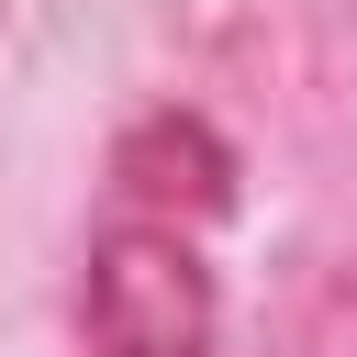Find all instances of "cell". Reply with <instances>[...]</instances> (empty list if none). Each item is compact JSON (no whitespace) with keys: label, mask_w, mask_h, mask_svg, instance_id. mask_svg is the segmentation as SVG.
Instances as JSON below:
<instances>
[{"label":"cell","mask_w":357,"mask_h":357,"mask_svg":"<svg viewBox=\"0 0 357 357\" xmlns=\"http://www.w3.org/2000/svg\"><path fill=\"white\" fill-rule=\"evenodd\" d=\"M212 268H201V234L178 223H134L112 212L89 234V268H78V346L89 357H212Z\"/></svg>","instance_id":"1"},{"label":"cell","mask_w":357,"mask_h":357,"mask_svg":"<svg viewBox=\"0 0 357 357\" xmlns=\"http://www.w3.org/2000/svg\"><path fill=\"white\" fill-rule=\"evenodd\" d=\"M223 201H234V156H223V134H212L201 112H145V123L112 145V212L201 234Z\"/></svg>","instance_id":"2"}]
</instances>
